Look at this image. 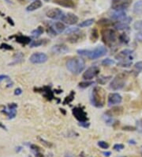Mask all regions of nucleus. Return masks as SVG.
<instances>
[{
	"instance_id": "obj_37",
	"label": "nucleus",
	"mask_w": 142,
	"mask_h": 157,
	"mask_svg": "<svg viewBox=\"0 0 142 157\" xmlns=\"http://www.w3.org/2000/svg\"><path fill=\"white\" fill-rule=\"evenodd\" d=\"M115 60H111V59H109V58H107V59H105V60H104L102 61V65H104V66H110V65H112V64H115Z\"/></svg>"
},
{
	"instance_id": "obj_48",
	"label": "nucleus",
	"mask_w": 142,
	"mask_h": 157,
	"mask_svg": "<svg viewBox=\"0 0 142 157\" xmlns=\"http://www.w3.org/2000/svg\"><path fill=\"white\" fill-rule=\"evenodd\" d=\"M135 38H136V40H137L140 42H142V33H137L136 37H135Z\"/></svg>"
},
{
	"instance_id": "obj_6",
	"label": "nucleus",
	"mask_w": 142,
	"mask_h": 157,
	"mask_svg": "<svg viewBox=\"0 0 142 157\" xmlns=\"http://www.w3.org/2000/svg\"><path fill=\"white\" fill-rule=\"evenodd\" d=\"M133 0H112L111 8L115 11H124L129 7Z\"/></svg>"
},
{
	"instance_id": "obj_13",
	"label": "nucleus",
	"mask_w": 142,
	"mask_h": 157,
	"mask_svg": "<svg viewBox=\"0 0 142 157\" xmlns=\"http://www.w3.org/2000/svg\"><path fill=\"white\" fill-rule=\"evenodd\" d=\"M62 22H63L66 24L68 25H74L77 24L78 22V17L75 15L74 14H71V13H68L66 15L61 18Z\"/></svg>"
},
{
	"instance_id": "obj_61",
	"label": "nucleus",
	"mask_w": 142,
	"mask_h": 157,
	"mask_svg": "<svg viewBox=\"0 0 142 157\" xmlns=\"http://www.w3.org/2000/svg\"><path fill=\"white\" fill-rule=\"evenodd\" d=\"M141 124H142V123H141Z\"/></svg>"
},
{
	"instance_id": "obj_43",
	"label": "nucleus",
	"mask_w": 142,
	"mask_h": 157,
	"mask_svg": "<svg viewBox=\"0 0 142 157\" xmlns=\"http://www.w3.org/2000/svg\"><path fill=\"white\" fill-rule=\"evenodd\" d=\"M0 49H6V50H12V49H13V47L11 46V45H9L7 44L3 43L0 45Z\"/></svg>"
},
{
	"instance_id": "obj_36",
	"label": "nucleus",
	"mask_w": 142,
	"mask_h": 157,
	"mask_svg": "<svg viewBox=\"0 0 142 157\" xmlns=\"http://www.w3.org/2000/svg\"><path fill=\"white\" fill-rule=\"evenodd\" d=\"M132 65L131 60H126V61H120L118 63V66L120 67H126V68H129Z\"/></svg>"
},
{
	"instance_id": "obj_39",
	"label": "nucleus",
	"mask_w": 142,
	"mask_h": 157,
	"mask_svg": "<svg viewBox=\"0 0 142 157\" xmlns=\"http://www.w3.org/2000/svg\"><path fill=\"white\" fill-rule=\"evenodd\" d=\"M134 28L136 30H142V20L135 22L134 24Z\"/></svg>"
},
{
	"instance_id": "obj_2",
	"label": "nucleus",
	"mask_w": 142,
	"mask_h": 157,
	"mask_svg": "<svg viewBox=\"0 0 142 157\" xmlns=\"http://www.w3.org/2000/svg\"><path fill=\"white\" fill-rule=\"evenodd\" d=\"M78 53L80 56L87 57L90 60H96L100 57H104L107 53V49L104 46H98L92 50L89 49H79Z\"/></svg>"
},
{
	"instance_id": "obj_40",
	"label": "nucleus",
	"mask_w": 142,
	"mask_h": 157,
	"mask_svg": "<svg viewBox=\"0 0 142 157\" xmlns=\"http://www.w3.org/2000/svg\"><path fill=\"white\" fill-rule=\"evenodd\" d=\"M79 31V29L78 28H69L68 30H66V34H73V33H78Z\"/></svg>"
},
{
	"instance_id": "obj_12",
	"label": "nucleus",
	"mask_w": 142,
	"mask_h": 157,
	"mask_svg": "<svg viewBox=\"0 0 142 157\" xmlns=\"http://www.w3.org/2000/svg\"><path fill=\"white\" fill-rule=\"evenodd\" d=\"M7 108H8V110H2V113L6 114L8 116L9 119H13L17 115L16 110L17 108V105L16 103H11V104H9Z\"/></svg>"
},
{
	"instance_id": "obj_56",
	"label": "nucleus",
	"mask_w": 142,
	"mask_h": 157,
	"mask_svg": "<svg viewBox=\"0 0 142 157\" xmlns=\"http://www.w3.org/2000/svg\"><path fill=\"white\" fill-rule=\"evenodd\" d=\"M129 143L130 144H135V142H134V141H129Z\"/></svg>"
},
{
	"instance_id": "obj_19",
	"label": "nucleus",
	"mask_w": 142,
	"mask_h": 157,
	"mask_svg": "<svg viewBox=\"0 0 142 157\" xmlns=\"http://www.w3.org/2000/svg\"><path fill=\"white\" fill-rule=\"evenodd\" d=\"M111 18L114 20H117V21H122L123 20L124 18H126V12L124 11H115V13H113L111 14Z\"/></svg>"
},
{
	"instance_id": "obj_22",
	"label": "nucleus",
	"mask_w": 142,
	"mask_h": 157,
	"mask_svg": "<svg viewBox=\"0 0 142 157\" xmlns=\"http://www.w3.org/2000/svg\"><path fill=\"white\" fill-rule=\"evenodd\" d=\"M142 71V61H139V62L136 63L134 66L132 73L134 74V76H137L140 74V72Z\"/></svg>"
},
{
	"instance_id": "obj_16",
	"label": "nucleus",
	"mask_w": 142,
	"mask_h": 157,
	"mask_svg": "<svg viewBox=\"0 0 142 157\" xmlns=\"http://www.w3.org/2000/svg\"><path fill=\"white\" fill-rule=\"evenodd\" d=\"M51 52L55 54H65V53L69 52V49L66 45H62V44H59V45H54L51 49Z\"/></svg>"
},
{
	"instance_id": "obj_9",
	"label": "nucleus",
	"mask_w": 142,
	"mask_h": 157,
	"mask_svg": "<svg viewBox=\"0 0 142 157\" xmlns=\"http://www.w3.org/2000/svg\"><path fill=\"white\" fill-rule=\"evenodd\" d=\"M48 59V57L45 53L36 52L30 57L29 60L32 64H43V63L47 62Z\"/></svg>"
},
{
	"instance_id": "obj_1",
	"label": "nucleus",
	"mask_w": 142,
	"mask_h": 157,
	"mask_svg": "<svg viewBox=\"0 0 142 157\" xmlns=\"http://www.w3.org/2000/svg\"><path fill=\"white\" fill-rule=\"evenodd\" d=\"M106 100L105 91L100 87H95L92 91L91 103L97 108H102L104 106Z\"/></svg>"
},
{
	"instance_id": "obj_46",
	"label": "nucleus",
	"mask_w": 142,
	"mask_h": 157,
	"mask_svg": "<svg viewBox=\"0 0 142 157\" xmlns=\"http://www.w3.org/2000/svg\"><path fill=\"white\" fill-rule=\"evenodd\" d=\"M79 125H80V126H82V127L84 128H89V125H90V123L87 122H80V123H79Z\"/></svg>"
},
{
	"instance_id": "obj_25",
	"label": "nucleus",
	"mask_w": 142,
	"mask_h": 157,
	"mask_svg": "<svg viewBox=\"0 0 142 157\" xmlns=\"http://www.w3.org/2000/svg\"><path fill=\"white\" fill-rule=\"evenodd\" d=\"M23 58H24V55L22 54V52H17L16 54L14 55V57H13V61L11 64H10V65L16 64H18V63H21L23 60Z\"/></svg>"
},
{
	"instance_id": "obj_55",
	"label": "nucleus",
	"mask_w": 142,
	"mask_h": 157,
	"mask_svg": "<svg viewBox=\"0 0 142 157\" xmlns=\"http://www.w3.org/2000/svg\"><path fill=\"white\" fill-rule=\"evenodd\" d=\"M22 147H17V149H16V152H19L20 151H22Z\"/></svg>"
},
{
	"instance_id": "obj_29",
	"label": "nucleus",
	"mask_w": 142,
	"mask_h": 157,
	"mask_svg": "<svg viewBox=\"0 0 142 157\" xmlns=\"http://www.w3.org/2000/svg\"><path fill=\"white\" fill-rule=\"evenodd\" d=\"M43 28L42 27V26H39V27L36 28V30H32V34L33 37H40L41 34H43Z\"/></svg>"
},
{
	"instance_id": "obj_3",
	"label": "nucleus",
	"mask_w": 142,
	"mask_h": 157,
	"mask_svg": "<svg viewBox=\"0 0 142 157\" xmlns=\"http://www.w3.org/2000/svg\"><path fill=\"white\" fill-rule=\"evenodd\" d=\"M66 68L71 73L78 75L80 72H82L85 68V62L82 58L73 57L67 61Z\"/></svg>"
},
{
	"instance_id": "obj_50",
	"label": "nucleus",
	"mask_w": 142,
	"mask_h": 157,
	"mask_svg": "<svg viewBox=\"0 0 142 157\" xmlns=\"http://www.w3.org/2000/svg\"><path fill=\"white\" fill-rule=\"evenodd\" d=\"M6 20L8 21V22L10 23V24L12 25H14V23H13V20H12V19H11L10 17H7V18H6Z\"/></svg>"
},
{
	"instance_id": "obj_59",
	"label": "nucleus",
	"mask_w": 142,
	"mask_h": 157,
	"mask_svg": "<svg viewBox=\"0 0 142 157\" xmlns=\"http://www.w3.org/2000/svg\"><path fill=\"white\" fill-rule=\"evenodd\" d=\"M122 157H125V156H122Z\"/></svg>"
},
{
	"instance_id": "obj_34",
	"label": "nucleus",
	"mask_w": 142,
	"mask_h": 157,
	"mask_svg": "<svg viewBox=\"0 0 142 157\" xmlns=\"http://www.w3.org/2000/svg\"><path fill=\"white\" fill-rule=\"evenodd\" d=\"M98 24L101 25L104 27H105V26H106V27H108V26H110V25H112V22H111L110 20H108V19L104 18L101 19L100 21H99Z\"/></svg>"
},
{
	"instance_id": "obj_53",
	"label": "nucleus",
	"mask_w": 142,
	"mask_h": 157,
	"mask_svg": "<svg viewBox=\"0 0 142 157\" xmlns=\"http://www.w3.org/2000/svg\"><path fill=\"white\" fill-rule=\"evenodd\" d=\"M103 154L105 156H110L111 154V152H103Z\"/></svg>"
},
{
	"instance_id": "obj_44",
	"label": "nucleus",
	"mask_w": 142,
	"mask_h": 157,
	"mask_svg": "<svg viewBox=\"0 0 142 157\" xmlns=\"http://www.w3.org/2000/svg\"><path fill=\"white\" fill-rule=\"evenodd\" d=\"M113 149H115V151H121V150H122L124 149V145L122 144H116L114 145Z\"/></svg>"
},
{
	"instance_id": "obj_57",
	"label": "nucleus",
	"mask_w": 142,
	"mask_h": 157,
	"mask_svg": "<svg viewBox=\"0 0 142 157\" xmlns=\"http://www.w3.org/2000/svg\"><path fill=\"white\" fill-rule=\"evenodd\" d=\"M5 1H6V2H7L8 3H11V2L10 1V0H5Z\"/></svg>"
},
{
	"instance_id": "obj_33",
	"label": "nucleus",
	"mask_w": 142,
	"mask_h": 157,
	"mask_svg": "<svg viewBox=\"0 0 142 157\" xmlns=\"http://www.w3.org/2000/svg\"><path fill=\"white\" fill-rule=\"evenodd\" d=\"M90 38H91L92 41H94V42L97 41V39L99 38V33H98V30H97V29L94 28L93 30H92L91 37H90Z\"/></svg>"
},
{
	"instance_id": "obj_14",
	"label": "nucleus",
	"mask_w": 142,
	"mask_h": 157,
	"mask_svg": "<svg viewBox=\"0 0 142 157\" xmlns=\"http://www.w3.org/2000/svg\"><path fill=\"white\" fill-rule=\"evenodd\" d=\"M47 17L51 19H59L63 16V12L59 8H53L47 12Z\"/></svg>"
},
{
	"instance_id": "obj_24",
	"label": "nucleus",
	"mask_w": 142,
	"mask_h": 157,
	"mask_svg": "<svg viewBox=\"0 0 142 157\" xmlns=\"http://www.w3.org/2000/svg\"><path fill=\"white\" fill-rule=\"evenodd\" d=\"M115 28L118 30H128L129 29V25L123 22H119L115 24Z\"/></svg>"
},
{
	"instance_id": "obj_31",
	"label": "nucleus",
	"mask_w": 142,
	"mask_h": 157,
	"mask_svg": "<svg viewBox=\"0 0 142 157\" xmlns=\"http://www.w3.org/2000/svg\"><path fill=\"white\" fill-rule=\"evenodd\" d=\"M44 44L43 40H36V41H32L29 44L30 48H35V47H39Z\"/></svg>"
},
{
	"instance_id": "obj_17",
	"label": "nucleus",
	"mask_w": 142,
	"mask_h": 157,
	"mask_svg": "<svg viewBox=\"0 0 142 157\" xmlns=\"http://www.w3.org/2000/svg\"><path fill=\"white\" fill-rule=\"evenodd\" d=\"M54 3L58 5L62 6L66 8H74L75 3L73 0H54Z\"/></svg>"
},
{
	"instance_id": "obj_60",
	"label": "nucleus",
	"mask_w": 142,
	"mask_h": 157,
	"mask_svg": "<svg viewBox=\"0 0 142 157\" xmlns=\"http://www.w3.org/2000/svg\"><path fill=\"white\" fill-rule=\"evenodd\" d=\"M141 149H142V147H141Z\"/></svg>"
},
{
	"instance_id": "obj_20",
	"label": "nucleus",
	"mask_w": 142,
	"mask_h": 157,
	"mask_svg": "<svg viewBox=\"0 0 142 157\" xmlns=\"http://www.w3.org/2000/svg\"><path fill=\"white\" fill-rule=\"evenodd\" d=\"M16 41L22 45H27V44L31 43V38L27 37V36H23V35H19L16 36Z\"/></svg>"
},
{
	"instance_id": "obj_8",
	"label": "nucleus",
	"mask_w": 142,
	"mask_h": 157,
	"mask_svg": "<svg viewBox=\"0 0 142 157\" xmlns=\"http://www.w3.org/2000/svg\"><path fill=\"white\" fill-rule=\"evenodd\" d=\"M99 67L97 66H92L90 68H89L87 70L83 73L82 78L85 80H91L95 77H97L99 74Z\"/></svg>"
},
{
	"instance_id": "obj_4",
	"label": "nucleus",
	"mask_w": 142,
	"mask_h": 157,
	"mask_svg": "<svg viewBox=\"0 0 142 157\" xmlns=\"http://www.w3.org/2000/svg\"><path fill=\"white\" fill-rule=\"evenodd\" d=\"M128 76H129L128 71H123V72L118 74L115 78H113L112 81L111 82V89H112L113 91H118V90L122 89L126 85Z\"/></svg>"
},
{
	"instance_id": "obj_32",
	"label": "nucleus",
	"mask_w": 142,
	"mask_h": 157,
	"mask_svg": "<svg viewBox=\"0 0 142 157\" xmlns=\"http://www.w3.org/2000/svg\"><path fill=\"white\" fill-rule=\"evenodd\" d=\"M118 39H119V41H120L122 43L128 44L129 42V37H128L127 34H126V33H122V34H120L119 37H118Z\"/></svg>"
},
{
	"instance_id": "obj_51",
	"label": "nucleus",
	"mask_w": 142,
	"mask_h": 157,
	"mask_svg": "<svg viewBox=\"0 0 142 157\" xmlns=\"http://www.w3.org/2000/svg\"><path fill=\"white\" fill-rule=\"evenodd\" d=\"M40 141H42V143L44 144L45 145H47V146H51V144H50V143H47L48 141H44V140H43V139H41V138H40Z\"/></svg>"
},
{
	"instance_id": "obj_5",
	"label": "nucleus",
	"mask_w": 142,
	"mask_h": 157,
	"mask_svg": "<svg viewBox=\"0 0 142 157\" xmlns=\"http://www.w3.org/2000/svg\"><path fill=\"white\" fill-rule=\"evenodd\" d=\"M103 42L109 47H112L115 45L117 41V34L112 29H106L101 33Z\"/></svg>"
},
{
	"instance_id": "obj_18",
	"label": "nucleus",
	"mask_w": 142,
	"mask_h": 157,
	"mask_svg": "<svg viewBox=\"0 0 142 157\" xmlns=\"http://www.w3.org/2000/svg\"><path fill=\"white\" fill-rule=\"evenodd\" d=\"M43 6V3L40 0H35L34 2H32L31 4L27 6L26 11H34L37 9L40 8Z\"/></svg>"
},
{
	"instance_id": "obj_41",
	"label": "nucleus",
	"mask_w": 142,
	"mask_h": 157,
	"mask_svg": "<svg viewBox=\"0 0 142 157\" xmlns=\"http://www.w3.org/2000/svg\"><path fill=\"white\" fill-rule=\"evenodd\" d=\"M98 145H99L101 149H107L108 148H109V144L107 143H106L105 141H100L98 142Z\"/></svg>"
},
{
	"instance_id": "obj_47",
	"label": "nucleus",
	"mask_w": 142,
	"mask_h": 157,
	"mask_svg": "<svg viewBox=\"0 0 142 157\" xmlns=\"http://www.w3.org/2000/svg\"><path fill=\"white\" fill-rule=\"evenodd\" d=\"M4 79H6V80H10V77L6 75H0V82L3 81Z\"/></svg>"
},
{
	"instance_id": "obj_21",
	"label": "nucleus",
	"mask_w": 142,
	"mask_h": 157,
	"mask_svg": "<svg viewBox=\"0 0 142 157\" xmlns=\"http://www.w3.org/2000/svg\"><path fill=\"white\" fill-rule=\"evenodd\" d=\"M81 35L80 33H73V34H70V36L69 37L67 38V40L70 43H76L78 41H80V39L81 40Z\"/></svg>"
},
{
	"instance_id": "obj_42",
	"label": "nucleus",
	"mask_w": 142,
	"mask_h": 157,
	"mask_svg": "<svg viewBox=\"0 0 142 157\" xmlns=\"http://www.w3.org/2000/svg\"><path fill=\"white\" fill-rule=\"evenodd\" d=\"M48 33L49 35L52 36V37H55V36L57 35V33H58L55 30V29H54L53 27H51V26H50V27L48 28Z\"/></svg>"
},
{
	"instance_id": "obj_26",
	"label": "nucleus",
	"mask_w": 142,
	"mask_h": 157,
	"mask_svg": "<svg viewBox=\"0 0 142 157\" xmlns=\"http://www.w3.org/2000/svg\"><path fill=\"white\" fill-rule=\"evenodd\" d=\"M134 12L136 14H142V1L141 0L137 1V3L134 4Z\"/></svg>"
},
{
	"instance_id": "obj_54",
	"label": "nucleus",
	"mask_w": 142,
	"mask_h": 157,
	"mask_svg": "<svg viewBox=\"0 0 142 157\" xmlns=\"http://www.w3.org/2000/svg\"><path fill=\"white\" fill-rule=\"evenodd\" d=\"M0 127L2 128V129H4V130H6V128L5 125H3V124L1 123V122H0Z\"/></svg>"
},
{
	"instance_id": "obj_35",
	"label": "nucleus",
	"mask_w": 142,
	"mask_h": 157,
	"mask_svg": "<svg viewBox=\"0 0 142 157\" xmlns=\"http://www.w3.org/2000/svg\"><path fill=\"white\" fill-rule=\"evenodd\" d=\"M110 78H111V76H106V77L105 76H102L100 78H97V82L99 84H105Z\"/></svg>"
},
{
	"instance_id": "obj_52",
	"label": "nucleus",
	"mask_w": 142,
	"mask_h": 157,
	"mask_svg": "<svg viewBox=\"0 0 142 157\" xmlns=\"http://www.w3.org/2000/svg\"><path fill=\"white\" fill-rule=\"evenodd\" d=\"M36 157H44V156L42 153H40V152H36Z\"/></svg>"
},
{
	"instance_id": "obj_28",
	"label": "nucleus",
	"mask_w": 142,
	"mask_h": 157,
	"mask_svg": "<svg viewBox=\"0 0 142 157\" xmlns=\"http://www.w3.org/2000/svg\"><path fill=\"white\" fill-rule=\"evenodd\" d=\"M94 20L93 18H90V19H87L85 21H84V22H81L80 24L78 25V26L79 27H87V26H90L92 25L94 23Z\"/></svg>"
},
{
	"instance_id": "obj_7",
	"label": "nucleus",
	"mask_w": 142,
	"mask_h": 157,
	"mask_svg": "<svg viewBox=\"0 0 142 157\" xmlns=\"http://www.w3.org/2000/svg\"><path fill=\"white\" fill-rule=\"evenodd\" d=\"M73 116L75 117V118L78 120L80 122H85L88 121V117H87V114L85 111L83 107L81 106H76L73 109Z\"/></svg>"
},
{
	"instance_id": "obj_58",
	"label": "nucleus",
	"mask_w": 142,
	"mask_h": 157,
	"mask_svg": "<svg viewBox=\"0 0 142 157\" xmlns=\"http://www.w3.org/2000/svg\"><path fill=\"white\" fill-rule=\"evenodd\" d=\"M44 1H46V2H49V0H44Z\"/></svg>"
},
{
	"instance_id": "obj_10",
	"label": "nucleus",
	"mask_w": 142,
	"mask_h": 157,
	"mask_svg": "<svg viewBox=\"0 0 142 157\" xmlns=\"http://www.w3.org/2000/svg\"><path fill=\"white\" fill-rule=\"evenodd\" d=\"M122 98L119 94L118 93H111L110 95H108V98H107V103L108 106H112L115 105H118L122 103Z\"/></svg>"
},
{
	"instance_id": "obj_30",
	"label": "nucleus",
	"mask_w": 142,
	"mask_h": 157,
	"mask_svg": "<svg viewBox=\"0 0 142 157\" xmlns=\"http://www.w3.org/2000/svg\"><path fill=\"white\" fill-rule=\"evenodd\" d=\"M74 95H75V93L73 91H71L70 94L68 96H67L66 98H65L64 102H63V105H66V104H70L74 98Z\"/></svg>"
},
{
	"instance_id": "obj_15",
	"label": "nucleus",
	"mask_w": 142,
	"mask_h": 157,
	"mask_svg": "<svg viewBox=\"0 0 142 157\" xmlns=\"http://www.w3.org/2000/svg\"><path fill=\"white\" fill-rule=\"evenodd\" d=\"M38 91V92H41L42 95H43V97L46 98L48 100H52L54 98V95L53 91H51V87H48V86H45V87H40V88H38L36 89Z\"/></svg>"
},
{
	"instance_id": "obj_45",
	"label": "nucleus",
	"mask_w": 142,
	"mask_h": 157,
	"mask_svg": "<svg viewBox=\"0 0 142 157\" xmlns=\"http://www.w3.org/2000/svg\"><path fill=\"white\" fill-rule=\"evenodd\" d=\"M30 149L33 150V151H35L36 152H38L40 151V148L37 145H36V144H31L30 145Z\"/></svg>"
},
{
	"instance_id": "obj_49",
	"label": "nucleus",
	"mask_w": 142,
	"mask_h": 157,
	"mask_svg": "<svg viewBox=\"0 0 142 157\" xmlns=\"http://www.w3.org/2000/svg\"><path fill=\"white\" fill-rule=\"evenodd\" d=\"M22 94V90L21 88H17L14 91V95H20Z\"/></svg>"
},
{
	"instance_id": "obj_23",
	"label": "nucleus",
	"mask_w": 142,
	"mask_h": 157,
	"mask_svg": "<svg viewBox=\"0 0 142 157\" xmlns=\"http://www.w3.org/2000/svg\"><path fill=\"white\" fill-rule=\"evenodd\" d=\"M53 28L55 29V30L57 33H59L64 32L65 30H66L65 25L61 22H55V23L53 25Z\"/></svg>"
},
{
	"instance_id": "obj_27",
	"label": "nucleus",
	"mask_w": 142,
	"mask_h": 157,
	"mask_svg": "<svg viewBox=\"0 0 142 157\" xmlns=\"http://www.w3.org/2000/svg\"><path fill=\"white\" fill-rule=\"evenodd\" d=\"M122 113V107H115L112 110H111L107 112V114H108L111 117H113L114 115L118 116V115H120Z\"/></svg>"
},
{
	"instance_id": "obj_38",
	"label": "nucleus",
	"mask_w": 142,
	"mask_h": 157,
	"mask_svg": "<svg viewBox=\"0 0 142 157\" xmlns=\"http://www.w3.org/2000/svg\"><path fill=\"white\" fill-rule=\"evenodd\" d=\"M94 83V82H81L79 83V87L80 88H86V87H90L91 85Z\"/></svg>"
},
{
	"instance_id": "obj_11",
	"label": "nucleus",
	"mask_w": 142,
	"mask_h": 157,
	"mask_svg": "<svg viewBox=\"0 0 142 157\" xmlns=\"http://www.w3.org/2000/svg\"><path fill=\"white\" fill-rule=\"evenodd\" d=\"M133 53H134V51L131 49H124L116 55L115 59L119 61H126L127 59L132 60V57H130Z\"/></svg>"
}]
</instances>
